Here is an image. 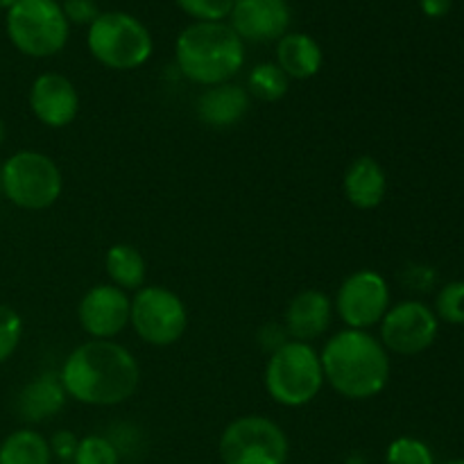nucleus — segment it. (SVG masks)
<instances>
[{
    "label": "nucleus",
    "instance_id": "nucleus-1",
    "mask_svg": "<svg viewBox=\"0 0 464 464\" xmlns=\"http://www.w3.org/2000/svg\"><path fill=\"white\" fill-rule=\"evenodd\" d=\"M59 379L75 401L86 406H118L139 390L140 367L122 344L91 340L72 349Z\"/></svg>",
    "mask_w": 464,
    "mask_h": 464
},
{
    "label": "nucleus",
    "instance_id": "nucleus-2",
    "mask_svg": "<svg viewBox=\"0 0 464 464\" xmlns=\"http://www.w3.org/2000/svg\"><path fill=\"white\" fill-rule=\"evenodd\" d=\"M322 372L331 388L347 399H372L390 381V358L383 344L367 331L344 329L322 349Z\"/></svg>",
    "mask_w": 464,
    "mask_h": 464
},
{
    "label": "nucleus",
    "instance_id": "nucleus-3",
    "mask_svg": "<svg viewBox=\"0 0 464 464\" xmlns=\"http://www.w3.org/2000/svg\"><path fill=\"white\" fill-rule=\"evenodd\" d=\"M175 57L186 80L218 86L243 68L245 41L225 21L193 23L177 39Z\"/></svg>",
    "mask_w": 464,
    "mask_h": 464
},
{
    "label": "nucleus",
    "instance_id": "nucleus-4",
    "mask_svg": "<svg viewBox=\"0 0 464 464\" xmlns=\"http://www.w3.org/2000/svg\"><path fill=\"white\" fill-rule=\"evenodd\" d=\"M324 385L320 353L308 343H284L266 367L267 394L279 406L299 408L311 403Z\"/></svg>",
    "mask_w": 464,
    "mask_h": 464
},
{
    "label": "nucleus",
    "instance_id": "nucleus-5",
    "mask_svg": "<svg viewBox=\"0 0 464 464\" xmlns=\"http://www.w3.org/2000/svg\"><path fill=\"white\" fill-rule=\"evenodd\" d=\"M91 54L113 71H134L152 57V34L136 16L104 12L89 25L86 34Z\"/></svg>",
    "mask_w": 464,
    "mask_h": 464
},
{
    "label": "nucleus",
    "instance_id": "nucleus-6",
    "mask_svg": "<svg viewBox=\"0 0 464 464\" xmlns=\"http://www.w3.org/2000/svg\"><path fill=\"white\" fill-rule=\"evenodd\" d=\"M68 18L57 0H16L7 9V36L27 57H53L68 41Z\"/></svg>",
    "mask_w": 464,
    "mask_h": 464
},
{
    "label": "nucleus",
    "instance_id": "nucleus-7",
    "mask_svg": "<svg viewBox=\"0 0 464 464\" xmlns=\"http://www.w3.org/2000/svg\"><path fill=\"white\" fill-rule=\"evenodd\" d=\"M3 195L25 211H44L53 207L63 188L57 163L41 152L23 150L9 157L0 168Z\"/></svg>",
    "mask_w": 464,
    "mask_h": 464
},
{
    "label": "nucleus",
    "instance_id": "nucleus-8",
    "mask_svg": "<svg viewBox=\"0 0 464 464\" xmlns=\"http://www.w3.org/2000/svg\"><path fill=\"white\" fill-rule=\"evenodd\" d=\"M288 456L290 444L284 429L267 417H238L222 430V464H285Z\"/></svg>",
    "mask_w": 464,
    "mask_h": 464
},
{
    "label": "nucleus",
    "instance_id": "nucleus-9",
    "mask_svg": "<svg viewBox=\"0 0 464 464\" xmlns=\"http://www.w3.org/2000/svg\"><path fill=\"white\" fill-rule=\"evenodd\" d=\"M130 322L136 335L152 347H170L179 343L188 326L184 302L161 285L140 288L131 299Z\"/></svg>",
    "mask_w": 464,
    "mask_h": 464
},
{
    "label": "nucleus",
    "instance_id": "nucleus-10",
    "mask_svg": "<svg viewBox=\"0 0 464 464\" xmlns=\"http://www.w3.org/2000/svg\"><path fill=\"white\" fill-rule=\"evenodd\" d=\"M335 311L347 329L367 331L381 324L390 311L388 281L374 270H358L344 279L335 297Z\"/></svg>",
    "mask_w": 464,
    "mask_h": 464
},
{
    "label": "nucleus",
    "instance_id": "nucleus-11",
    "mask_svg": "<svg viewBox=\"0 0 464 464\" xmlns=\"http://www.w3.org/2000/svg\"><path fill=\"white\" fill-rule=\"evenodd\" d=\"M438 329V315L426 304L401 302L381 320V344L401 356H415L435 343Z\"/></svg>",
    "mask_w": 464,
    "mask_h": 464
},
{
    "label": "nucleus",
    "instance_id": "nucleus-12",
    "mask_svg": "<svg viewBox=\"0 0 464 464\" xmlns=\"http://www.w3.org/2000/svg\"><path fill=\"white\" fill-rule=\"evenodd\" d=\"M131 302L116 285H95L82 297L77 317L93 340H111L130 324Z\"/></svg>",
    "mask_w": 464,
    "mask_h": 464
},
{
    "label": "nucleus",
    "instance_id": "nucleus-13",
    "mask_svg": "<svg viewBox=\"0 0 464 464\" xmlns=\"http://www.w3.org/2000/svg\"><path fill=\"white\" fill-rule=\"evenodd\" d=\"M236 34L252 44H270L288 34V0H236L229 14Z\"/></svg>",
    "mask_w": 464,
    "mask_h": 464
},
{
    "label": "nucleus",
    "instance_id": "nucleus-14",
    "mask_svg": "<svg viewBox=\"0 0 464 464\" xmlns=\"http://www.w3.org/2000/svg\"><path fill=\"white\" fill-rule=\"evenodd\" d=\"M30 109L44 125L66 127L80 111V95L68 77L59 72H44L30 89Z\"/></svg>",
    "mask_w": 464,
    "mask_h": 464
},
{
    "label": "nucleus",
    "instance_id": "nucleus-15",
    "mask_svg": "<svg viewBox=\"0 0 464 464\" xmlns=\"http://www.w3.org/2000/svg\"><path fill=\"white\" fill-rule=\"evenodd\" d=\"M334 317V304L320 290H304L285 311V329L297 343H311L326 334Z\"/></svg>",
    "mask_w": 464,
    "mask_h": 464
},
{
    "label": "nucleus",
    "instance_id": "nucleus-16",
    "mask_svg": "<svg viewBox=\"0 0 464 464\" xmlns=\"http://www.w3.org/2000/svg\"><path fill=\"white\" fill-rule=\"evenodd\" d=\"M249 111V95L243 86L238 84H218L208 86L198 100V116L204 125L218 127H234Z\"/></svg>",
    "mask_w": 464,
    "mask_h": 464
},
{
    "label": "nucleus",
    "instance_id": "nucleus-17",
    "mask_svg": "<svg viewBox=\"0 0 464 464\" xmlns=\"http://www.w3.org/2000/svg\"><path fill=\"white\" fill-rule=\"evenodd\" d=\"M388 177L381 163L372 157H358L344 172V195L356 208L370 211L385 199Z\"/></svg>",
    "mask_w": 464,
    "mask_h": 464
},
{
    "label": "nucleus",
    "instance_id": "nucleus-18",
    "mask_svg": "<svg viewBox=\"0 0 464 464\" xmlns=\"http://www.w3.org/2000/svg\"><path fill=\"white\" fill-rule=\"evenodd\" d=\"M324 53L313 36L302 32H288L276 41V66L288 75V80H308L320 72Z\"/></svg>",
    "mask_w": 464,
    "mask_h": 464
},
{
    "label": "nucleus",
    "instance_id": "nucleus-19",
    "mask_svg": "<svg viewBox=\"0 0 464 464\" xmlns=\"http://www.w3.org/2000/svg\"><path fill=\"white\" fill-rule=\"evenodd\" d=\"M66 390L62 379L53 374H44L27 383L16 399V411L25 421H45L57 415L66 403Z\"/></svg>",
    "mask_w": 464,
    "mask_h": 464
},
{
    "label": "nucleus",
    "instance_id": "nucleus-20",
    "mask_svg": "<svg viewBox=\"0 0 464 464\" xmlns=\"http://www.w3.org/2000/svg\"><path fill=\"white\" fill-rule=\"evenodd\" d=\"M0 464H53L50 442L32 429L14 430L0 444Z\"/></svg>",
    "mask_w": 464,
    "mask_h": 464
},
{
    "label": "nucleus",
    "instance_id": "nucleus-21",
    "mask_svg": "<svg viewBox=\"0 0 464 464\" xmlns=\"http://www.w3.org/2000/svg\"><path fill=\"white\" fill-rule=\"evenodd\" d=\"M104 267L121 290H140L145 281V258L131 245H113L104 256Z\"/></svg>",
    "mask_w": 464,
    "mask_h": 464
},
{
    "label": "nucleus",
    "instance_id": "nucleus-22",
    "mask_svg": "<svg viewBox=\"0 0 464 464\" xmlns=\"http://www.w3.org/2000/svg\"><path fill=\"white\" fill-rule=\"evenodd\" d=\"M249 93L266 102H276L288 93V75L276 63H258L249 72Z\"/></svg>",
    "mask_w": 464,
    "mask_h": 464
},
{
    "label": "nucleus",
    "instance_id": "nucleus-23",
    "mask_svg": "<svg viewBox=\"0 0 464 464\" xmlns=\"http://www.w3.org/2000/svg\"><path fill=\"white\" fill-rule=\"evenodd\" d=\"M75 464H121V449L104 435H89L77 444Z\"/></svg>",
    "mask_w": 464,
    "mask_h": 464
},
{
    "label": "nucleus",
    "instance_id": "nucleus-24",
    "mask_svg": "<svg viewBox=\"0 0 464 464\" xmlns=\"http://www.w3.org/2000/svg\"><path fill=\"white\" fill-rule=\"evenodd\" d=\"M385 464H438L426 442L415 438H397L385 451Z\"/></svg>",
    "mask_w": 464,
    "mask_h": 464
},
{
    "label": "nucleus",
    "instance_id": "nucleus-25",
    "mask_svg": "<svg viewBox=\"0 0 464 464\" xmlns=\"http://www.w3.org/2000/svg\"><path fill=\"white\" fill-rule=\"evenodd\" d=\"M435 315L449 324H464V281H451L435 297Z\"/></svg>",
    "mask_w": 464,
    "mask_h": 464
},
{
    "label": "nucleus",
    "instance_id": "nucleus-26",
    "mask_svg": "<svg viewBox=\"0 0 464 464\" xmlns=\"http://www.w3.org/2000/svg\"><path fill=\"white\" fill-rule=\"evenodd\" d=\"M234 3L236 0H177V5L195 18V23L225 21L234 9Z\"/></svg>",
    "mask_w": 464,
    "mask_h": 464
},
{
    "label": "nucleus",
    "instance_id": "nucleus-27",
    "mask_svg": "<svg viewBox=\"0 0 464 464\" xmlns=\"http://www.w3.org/2000/svg\"><path fill=\"white\" fill-rule=\"evenodd\" d=\"M23 335L21 315L12 306L0 304V365L16 352Z\"/></svg>",
    "mask_w": 464,
    "mask_h": 464
},
{
    "label": "nucleus",
    "instance_id": "nucleus-28",
    "mask_svg": "<svg viewBox=\"0 0 464 464\" xmlns=\"http://www.w3.org/2000/svg\"><path fill=\"white\" fill-rule=\"evenodd\" d=\"M62 9L68 23H75V25H91L100 16L95 0H63Z\"/></svg>",
    "mask_w": 464,
    "mask_h": 464
},
{
    "label": "nucleus",
    "instance_id": "nucleus-29",
    "mask_svg": "<svg viewBox=\"0 0 464 464\" xmlns=\"http://www.w3.org/2000/svg\"><path fill=\"white\" fill-rule=\"evenodd\" d=\"M77 444H80V440H77L71 430H59V433H54L53 440H50V451H53V456H57L59 460H72L77 451Z\"/></svg>",
    "mask_w": 464,
    "mask_h": 464
},
{
    "label": "nucleus",
    "instance_id": "nucleus-30",
    "mask_svg": "<svg viewBox=\"0 0 464 464\" xmlns=\"http://www.w3.org/2000/svg\"><path fill=\"white\" fill-rule=\"evenodd\" d=\"M421 12L429 18H442L451 12L453 0H420Z\"/></svg>",
    "mask_w": 464,
    "mask_h": 464
},
{
    "label": "nucleus",
    "instance_id": "nucleus-31",
    "mask_svg": "<svg viewBox=\"0 0 464 464\" xmlns=\"http://www.w3.org/2000/svg\"><path fill=\"white\" fill-rule=\"evenodd\" d=\"M14 3H16V0H0V7H3V9H9V7H12Z\"/></svg>",
    "mask_w": 464,
    "mask_h": 464
},
{
    "label": "nucleus",
    "instance_id": "nucleus-32",
    "mask_svg": "<svg viewBox=\"0 0 464 464\" xmlns=\"http://www.w3.org/2000/svg\"><path fill=\"white\" fill-rule=\"evenodd\" d=\"M3 140H5V122L3 118H0V145H3Z\"/></svg>",
    "mask_w": 464,
    "mask_h": 464
},
{
    "label": "nucleus",
    "instance_id": "nucleus-33",
    "mask_svg": "<svg viewBox=\"0 0 464 464\" xmlns=\"http://www.w3.org/2000/svg\"><path fill=\"white\" fill-rule=\"evenodd\" d=\"M442 464H464V458H458V460H449V462H442Z\"/></svg>",
    "mask_w": 464,
    "mask_h": 464
},
{
    "label": "nucleus",
    "instance_id": "nucleus-34",
    "mask_svg": "<svg viewBox=\"0 0 464 464\" xmlns=\"http://www.w3.org/2000/svg\"><path fill=\"white\" fill-rule=\"evenodd\" d=\"M0 195H3V186H0Z\"/></svg>",
    "mask_w": 464,
    "mask_h": 464
}]
</instances>
